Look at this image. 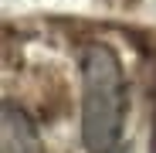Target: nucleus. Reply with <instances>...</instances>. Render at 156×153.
<instances>
[{"label": "nucleus", "instance_id": "7ed1b4c3", "mask_svg": "<svg viewBox=\"0 0 156 153\" xmlns=\"http://www.w3.org/2000/svg\"><path fill=\"white\" fill-rule=\"evenodd\" d=\"M115 153H122V150H115ZM126 153H129V150H126Z\"/></svg>", "mask_w": 156, "mask_h": 153}, {"label": "nucleus", "instance_id": "f03ea898", "mask_svg": "<svg viewBox=\"0 0 156 153\" xmlns=\"http://www.w3.org/2000/svg\"><path fill=\"white\" fill-rule=\"evenodd\" d=\"M0 119H4V129H0V133H4V136H0V153H44L34 119L24 112L20 106L4 102Z\"/></svg>", "mask_w": 156, "mask_h": 153}, {"label": "nucleus", "instance_id": "f257e3e1", "mask_svg": "<svg viewBox=\"0 0 156 153\" xmlns=\"http://www.w3.org/2000/svg\"><path fill=\"white\" fill-rule=\"evenodd\" d=\"M126 71L112 48L82 51V140L88 153H115L126 126Z\"/></svg>", "mask_w": 156, "mask_h": 153}]
</instances>
